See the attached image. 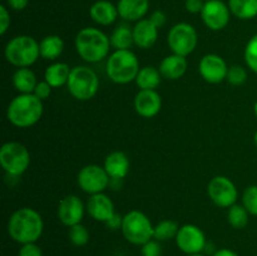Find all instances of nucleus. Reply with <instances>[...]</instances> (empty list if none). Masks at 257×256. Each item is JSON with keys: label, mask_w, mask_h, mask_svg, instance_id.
<instances>
[{"label": "nucleus", "mask_w": 257, "mask_h": 256, "mask_svg": "<svg viewBox=\"0 0 257 256\" xmlns=\"http://www.w3.org/2000/svg\"><path fill=\"white\" fill-rule=\"evenodd\" d=\"M44 230V222L38 211L30 207H22L14 211L8 222V232L17 242H37Z\"/></svg>", "instance_id": "obj_1"}, {"label": "nucleus", "mask_w": 257, "mask_h": 256, "mask_svg": "<svg viewBox=\"0 0 257 256\" xmlns=\"http://www.w3.org/2000/svg\"><path fill=\"white\" fill-rule=\"evenodd\" d=\"M75 50L83 60L98 63L108 57L110 50V38L97 28H83L75 37Z\"/></svg>", "instance_id": "obj_2"}, {"label": "nucleus", "mask_w": 257, "mask_h": 256, "mask_svg": "<svg viewBox=\"0 0 257 256\" xmlns=\"http://www.w3.org/2000/svg\"><path fill=\"white\" fill-rule=\"evenodd\" d=\"M43 110V100H40L34 93L19 94L13 98L8 105L7 118L15 127L28 128L39 122Z\"/></svg>", "instance_id": "obj_3"}, {"label": "nucleus", "mask_w": 257, "mask_h": 256, "mask_svg": "<svg viewBox=\"0 0 257 256\" xmlns=\"http://www.w3.org/2000/svg\"><path fill=\"white\" fill-rule=\"evenodd\" d=\"M140 69L137 55L130 49L114 50L108 57L105 64L108 78L117 84H128L136 80Z\"/></svg>", "instance_id": "obj_4"}, {"label": "nucleus", "mask_w": 257, "mask_h": 256, "mask_svg": "<svg viewBox=\"0 0 257 256\" xmlns=\"http://www.w3.org/2000/svg\"><path fill=\"white\" fill-rule=\"evenodd\" d=\"M4 54L14 67L29 68L40 57L39 43L30 35H18L8 42Z\"/></svg>", "instance_id": "obj_5"}, {"label": "nucleus", "mask_w": 257, "mask_h": 256, "mask_svg": "<svg viewBox=\"0 0 257 256\" xmlns=\"http://www.w3.org/2000/svg\"><path fill=\"white\" fill-rule=\"evenodd\" d=\"M70 94L78 100H89L95 97L99 89V78L89 67L78 65L72 68L67 83Z\"/></svg>", "instance_id": "obj_6"}, {"label": "nucleus", "mask_w": 257, "mask_h": 256, "mask_svg": "<svg viewBox=\"0 0 257 256\" xmlns=\"http://www.w3.org/2000/svg\"><path fill=\"white\" fill-rule=\"evenodd\" d=\"M120 230L128 242L143 246L153 238L155 226L145 213L138 210H133L123 216Z\"/></svg>", "instance_id": "obj_7"}, {"label": "nucleus", "mask_w": 257, "mask_h": 256, "mask_svg": "<svg viewBox=\"0 0 257 256\" xmlns=\"http://www.w3.org/2000/svg\"><path fill=\"white\" fill-rule=\"evenodd\" d=\"M0 165L9 176H22L30 165V153L19 142H7L0 148Z\"/></svg>", "instance_id": "obj_8"}, {"label": "nucleus", "mask_w": 257, "mask_h": 256, "mask_svg": "<svg viewBox=\"0 0 257 256\" xmlns=\"http://www.w3.org/2000/svg\"><path fill=\"white\" fill-rule=\"evenodd\" d=\"M167 43L173 54L187 57L197 47V32L188 23H178L168 32Z\"/></svg>", "instance_id": "obj_9"}, {"label": "nucleus", "mask_w": 257, "mask_h": 256, "mask_svg": "<svg viewBox=\"0 0 257 256\" xmlns=\"http://www.w3.org/2000/svg\"><path fill=\"white\" fill-rule=\"evenodd\" d=\"M207 195L218 207L230 208L237 201L238 191L235 183L226 176H215L207 185Z\"/></svg>", "instance_id": "obj_10"}, {"label": "nucleus", "mask_w": 257, "mask_h": 256, "mask_svg": "<svg viewBox=\"0 0 257 256\" xmlns=\"http://www.w3.org/2000/svg\"><path fill=\"white\" fill-rule=\"evenodd\" d=\"M77 181L79 187L85 193L97 195V193H102L108 187L110 177L104 167H100L98 165H88L79 171Z\"/></svg>", "instance_id": "obj_11"}, {"label": "nucleus", "mask_w": 257, "mask_h": 256, "mask_svg": "<svg viewBox=\"0 0 257 256\" xmlns=\"http://www.w3.org/2000/svg\"><path fill=\"white\" fill-rule=\"evenodd\" d=\"M175 240L177 247L187 255L201 253L205 250V233L198 226L192 225V223H186V225L181 226Z\"/></svg>", "instance_id": "obj_12"}, {"label": "nucleus", "mask_w": 257, "mask_h": 256, "mask_svg": "<svg viewBox=\"0 0 257 256\" xmlns=\"http://www.w3.org/2000/svg\"><path fill=\"white\" fill-rule=\"evenodd\" d=\"M231 10L221 0H208L203 5L201 18L206 27L211 30H222L230 22Z\"/></svg>", "instance_id": "obj_13"}, {"label": "nucleus", "mask_w": 257, "mask_h": 256, "mask_svg": "<svg viewBox=\"0 0 257 256\" xmlns=\"http://www.w3.org/2000/svg\"><path fill=\"white\" fill-rule=\"evenodd\" d=\"M198 72L203 80L211 84H218L227 77L228 67L225 59L218 54H206L201 58Z\"/></svg>", "instance_id": "obj_14"}, {"label": "nucleus", "mask_w": 257, "mask_h": 256, "mask_svg": "<svg viewBox=\"0 0 257 256\" xmlns=\"http://www.w3.org/2000/svg\"><path fill=\"white\" fill-rule=\"evenodd\" d=\"M85 208L87 207H84L83 201L78 196L68 195L62 198L58 206V218L63 225L72 227L82 222Z\"/></svg>", "instance_id": "obj_15"}, {"label": "nucleus", "mask_w": 257, "mask_h": 256, "mask_svg": "<svg viewBox=\"0 0 257 256\" xmlns=\"http://www.w3.org/2000/svg\"><path fill=\"white\" fill-rule=\"evenodd\" d=\"M87 211L90 217L104 223H107L108 221H110L117 215L113 201L103 192L97 193V195H90L87 202Z\"/></svg>", "instance_id": "obj_16"}, {"label": "nucleus", "mask_w": 257, "mask_h": 256, "mask_svg": "<svg viewBox=\"0 0 257 256\" xmlns=\"http://www.w3.org/2000/svg\"><path fill=\"white\" fill-rule=\"evenodd\" d=\"M162 98L156 90H140L135 97V109L141 117L153 118L161 112Z\"/></svg>", "instance_id": "obj_17"}, {"label": "nucleus", "mask_w": 257, "mask_h": 256, "mask_svg": "<svg viewBox=\"0 0 257 256\" xmlns=\"http://www.w3.org/2000/svg\"><path fill=\"white\" fill-rule=\"evenodd\" d=\"M135 44L141 49H150L156 44L158 38V28L151 19H142L132 28Z\"/></svg>", "instance_id": "obj_18"}, {"label": "nucleus", "mask_w": 257, "mask_h": 256, "mask_svg": "<svg viewBox=\"0 0 257 256\" xmlns=\"http://www.w3.org/2000/svg\"><path fill=\"white\" fill-rule=\"evenodd\" d=\"M103 167L112 180H123L130 173L131 163L124 152L114 151L105 157Z\"/></svg>", "instance_id": "obj_19"}, {"label": "nucleus", "mask_w": 257, "mask_h": 256, "mask_svg": "<svg viewBox=\"0 0 257 256\" xmlns=\"http://www.w3.org/2000/svg\"><path fill=\"white\" fill-rule=\"evenodd\" d=\"M118 14L125 22H140L150 9L148 0H119L117 5Z\"/></svg>", "instance_id": "obj_20"}, {"label": "nucleus", "mask_w": 257, "mask_h": 256, "mask_svg": "<svg viewBox=\"0 0 257 256\" xmlns=\"http://www.w3.org/2000/svg\"><path fill=\"white\" fill-rule=\"evenodd\" d=\"M158 69H160L162 77L166 79H180L187 70V60H186V57H182V55H167L166 58H163Z\"/></svg>", "instance_id": "obj_21"}, {"label": "nucleus", "mask_w": 257, "mask_h": 256, "mask_svg": "<svg viewBox=\"0 0 257 256\" xmlns=\"http://www.w3.org/2000/svg\"><path fill=\"white\" fill-rule=\"evenodd\" d=\"M90 18L93 22L97 24L103 25V27H108V25L113 24L115 19L118 18V9L115 5L108 0H98L94 4L90 7Z\"/></svg>", "instance_id": "obj_22"}, {"label": "nucleus", "mask_w": 257, "mask_h": 256, "mask_svg": "<svg viewBox=\"0 0 257 256\" xmlns=\"http://www.w3.org/2000/svg\"><path fill=\"white\" fill-rule=\"evenodd\" d=\"M72 69L67 63L57 62L48 65L44 73V80L52 85V88H59L67 84Z\"/></svg>", "instance_id": "obj_23"}, {"label": "nucleus", "mask_w": 257, "mask_h": 256, "mask_svg": "<svg viewBox=\"0 0 257 256\" xmlns=\"http://www.w3.org/2000/svg\"><path fill=\"white\" fill-rule=\"evenodd\" d=\"M37 84V77L30 68H18L13 74V85L20 94L34 93Z\"/></svg>", "instance_id": "obj_24"}, {"label": "nucleus", "mask_w": 257, "mask_h": 256, "mask_svg": "<svg viewBox=\"0 0 257 256\" xmlns=\"http://www.w3.org/2000/svg\"><path fill=\"white\" fill-rule=\"evenodd\" d=\"M40 57L47 60H55L64 50V42L59 35H47L39 43Z\"/></svg>", "instance_id": "obj_25"}, {"label": "nucleus", "mask_w": 257, "mask_h": 256, "mask_svg": "<svg viewBox=\"0 0 257 256\" xmlns=\"http://www.w3.org/2000/svg\"><path fill=\"white\" fill-rule=\"evenodd\" d=\"M161 77L162 74H161L160 69L147 65V67L140 69L137 78H136V83H137L140 90H156V88L161 84V79H162Z\"/></svg>", "instance_id": "obj_26"}, {"label": "nucleus", "mask_w": 257, "mask_h": 256, "mask_svg": "<svg viewBox=\"0 0 257 256\" xmlns=\"http://www.w3.org/2000/svg\"><path fill=\"white\" fill-rule=\"evenodd\" d=\"M110 44L115 50H127L135 44L133 29L130 25L119 24L110 35Z\"/></svg>", "instance_id": "obj_27"}, {"label": "nucleus", "mask_w": 257, "mask_h": 256, "mask_svg": "<svg viewBox=\"0 0 257 256\" xmlns=\"http://www.w3.org/2000/svg\"><path fill=\"white\" fill-rule=\"evenodd\" d=\"M231 14L242 20L257 17V0H228Z\"/></svg>", "instance_id": "obj_28"}, {"label": "nucleus", "mask_w": 257, "mask_h": 256, "mask_svg": "<svg viewBox=\"0 0 257 256\" xmlns=\"http://www.w3.org/2000/svg\"><path fill=\"white\" fill-rule=\"evenodd\" d=\"M180 226L172 220H163L155 226L153 230V238L156 241H168L171 238H176Z\"/></svg>", "instance_id": "obj_29"}, {"label": "nucleus", "mask_w": 257, "mask_h": 256, "mask_svg": "<svg viewBox=\"0 0 257 256\" xmlns=\"http://www.w3.org/2000/svg\"><path fill=\"white\" fill-rule=\"evenodd\" d=\"M248 211L243 207V205H233L227 211V221L233 228H245L248 223Z\"/></svg>", "instance_id": "obj_30"}, {"label": "nucleus", "mask_w": 257, "mask_h": 256, "mask_svg": "<svg viewBox=\"0 0 257 256\" xmlns=\"http://www.w3.org/2000/svg\"><path fill=\"white\" fill-rule=\"evenodd\" d=\"M69 240L74 246H85L89 241V231L84 225L77 223L69 227Z\"/></svg>", "instance_id": "obj_31"}, {"label": "nucleus", "mask_w": 257, "mask_h": 256, "mask_svg": "<svg viewBox=\"0 0 257 256\" xmlns=\"http://www.w3.org/2000/svg\"><path fill=\"white\" fill-rule=\"evenodd\" d=\"M242 205L248 213L257 216V186H248L242 193Z\"/></svg>", "instance_id": "obj_32"}, {"label": "nucleus", "mask_w": 257, "mask_h": 256, "mask_svg": "<svg viewBox=\"0 0 257 256\" xmlns=\"http://www.w3.org/2000/svg\"><path fill=\"white\" fill-rule=\"evenodd\" d=\"M245 62L247 67L257 74V34L253 35L246 44Z\"/></svg>", "instance_id": "obj_33"}, {"label": "nucleus", "mask_w": 257, "mask_h": 256, "mask_svg": "<svg viewBox=\"0 0 257 256\" xmlns=\"http://www.w3.org/2000/svg\"><path fill=\"white\" fill-rule=\"evenodd\" d=\"M226 80L232 85H242L247 80V72L242 65L235 64L228 68Z\"/></svg>", "instance_id": "obj_34"}, {"label": "nucleus", "mask_w": 257, "mask_h": 256, "mask_svg": "<svg viewBox=\"0 0 257 256\" xmlns=\"http://www.w3.org/2000/svg\"><path fill=\"white\" fill-rule=\"evenodd\" d=\"M34 94L39 98L40 100H45L50 97L52 94V85L48 82L43 80V82H38L37 87L34 89Z\"/></svg>", "instance_id": "obj_35"}, {"label": "nucleus", "mask_w": 257, "mask_h": 256, "mask_svg": "<svg viewBox=\"0 0 257 256\" xmlns=\"http://www.w3.org/2000/svg\"><path fill=\"white\" fill-rule=\"evenodd\" d=\"M19 256H43V251L35 242L24 243L20 247Z\"/></svg>", "instance_id": "obj_36"}, {"label": "nucleus", "mask_w": 257, "mask_h": 256, "mask_svg": "<svg viewBox=\"0 0 257 256\" xmlns=\"http://www.w3.org/2000/svg\"><path fill=\"white\" fill-rule=\"evenodd\" d=\"M162 248L158 241L151 240L142 246V256H161Z\"/></svg>", "instance_id": "obj_37"}, {"label": "nucleus", "mask_w": 257, "mask_h": 256, "mask_svg": "<svg viewBox=\"0 0 257 256\" xmlns=\"http://www.w3.org/2000/svg\"><path fill=\"white\" fill-rule=\"evenodd\" d=\"M10 27V14L4 5L0 7V34L4 35Z\"/></svg>", "instance_id": "obj_38"}, {"label": "nucleus", "mask_w": 257, "mask_h": 256, "mask_svg": "<svg viewBox=\"0 0 257 256\" xmlns=\"http://www.w3.org/2000/svg\"><path fill=\"white\" fill-rule=\"evenodd\" d=\"M203 0H186V10L188 13H192V14H197V13H201L203 9Z\"/></svg>", "instance_id": "obj_39"}, {"label": "nucleus", "mask_w": 257, "mask_h": 256, "mask_svg": "<svg viewBox=\"0 0 257 256\" xmlns=\"http://www.w3.org/2000/svg\"><path fill=\"white\" fill-rule=\"evenodd\" d=\"M150 19L151 22L158 28V29H160L161 27H163V25L166 24V22H167V17H166L165 13L161 12V10H156V12H153Z\"/></svg>", "instance_id": "obj_40"}, {"label": "nucleus", "mask_w": 257, "mask_h": 256, "mask_svg": "<svg viewBox=\"0 0 257 256\" xmlns=\"http://www.w3.org/2000/svg\"><path fill=\"white\" fill-rule=\"evenodd\" d=\"M8 4L14 10H23L28 7L29 0H8Z\"/></svg>", "instance_id": "obj_41"}, {"label": "nucleus", "mask_w": 257, "mask_h": 256, "mask_svg": "<svg viewBox=\"0 0 257 256\" xmlns=\"http://www.w3.org/2000/svg\"><path fill=\"white\" fill-rule=\"evenodd\" d=\"M212 256H238L235 251L230 250V248H220L216 251Z\"/></svg>", "instance_id": "obj_42"}, {"label": "nucleus", "mask_w": 257, "mask_h": 256, "mask_svg": "<svg viewBox=\"0 0 257 256\" xmlns=\"http://www.w3.org/2000/svg\"><path fill=\"white\" fill-rule=\"evenodd\" d=\"M253 112H255V115H256V118H257V100H256L255 105H253Z\"/></svg>", "instance_id": "obj_43"}, {"label": "nucleus", "mask_w": 257, "mask_h": 256, "mask_svg": "<svg viewBox=\"0 0 257 256\" xmlns=\"http://www.w3.org/2000/svg\"><path fill=\"white\" fill-rule=\"evenodd\" d=\"M253 140H255V145H256V147H257V131L255 132V138H253Z\"/></svg>", "instance_id": "obj_44"}, {"label": "nucleus", "mask_w": 257, "mask_h": 256, "mask_svg": "<svg viewBox=\"0 0 257 256\" xmlns=\"http://www.w3.org/2000/svg\"><path fill=\"white\" fill-rule=\"evenodd\" d=\"M187 256H205V255H201V253H193V255H187Z\"/></svg>", "instance_id": "obj_45"}, {"label": "nucleus", "mask_w": 257, "mask_h": 256, "mask_svg": "<svg viewBox=\"0 0 257 256\" xmlns=\"http://www.w3.org/2000/svg\"><path fill=\"white\" fill-rule=\"evenodd\" d=\"M205 2H208V0H205Z\"/></svg>", "instance_id": "obj_46"}]
</instances>
